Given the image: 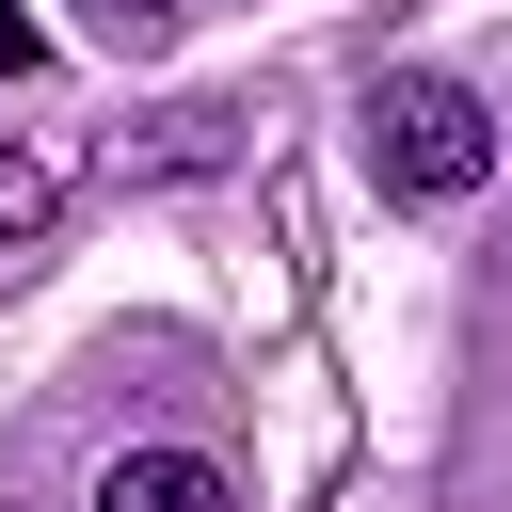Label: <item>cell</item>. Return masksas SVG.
I'll return each instance as SVG.
<instances>
[{
    "label": "cell",
    "mask_w": 512,
    "mask_h": 512,
    "mask_svg": "<svg viewBox=\"0 0 512 512\" xmlns=\"http://www.w3.org/2000/svg\"><path fill=\"white\" fill-rule=\"evenodd\" d=\"M96 512H240V480L208 448H112L96 464Z\"/></svg>",
    "instance_id": "2"
},
{
    "label": "cell",
    "mask_w": 512,
    "mask_h": 512,
    "mask_svg": "<svg viewBox=\"0 0 512 512\" xmlns=\"http://www.w3.org/2000/svg\"><path fill=\"white\" fill-rule=\"evenodd\" d=\"M48 208H64V176H48V144H16V128H0V240H32Z\"/></svg>",
    "instance_id": "3"
},
{
    "label": "cell",
    "mask_w": 512,
    "mask_h": 512,
    "mask_svg": "<svg viewBox=\"0 0 512 512\" xmlns=\"http://www.w3.org/2000/svg\"><path fill=\"white\" fill-rule=\"evenodd\" d=\"M32 64H48V32H32V16L0 0V80H32Z\"/></svg>",
    "instance_id": "5"
},
{
    "label": "cell",
    "mask_w": 512,
    "mask_h": 512,
    "mask_svg": "<svg viewBox=\"0 0 512 512\" xmlns=\"http://www.w3.org/2000/svg\"><path fill=\"white\" fill-rule=\"evenodd\" d=\"M368 176L400 192V208H464L480 176H496V112L464 96V80H432V64H400V80H368Z\"/></svg>",
    "instance_id": "1"
},
{
    "label": "cell",
    "mask_w": 512,
    "mask_h": 512,
    "mask_svg": "<svg viewBox=\"0 0 512 512\" xmlns=\"http://www.w3.org/2000/svg\"><path fill=\"white\" fill-rule=\"evenodd\" d=\"M176 16H192V0H80V32H96V48H160Z\"/></svg>",
    "instance_id": "4"
}]
</instances>
